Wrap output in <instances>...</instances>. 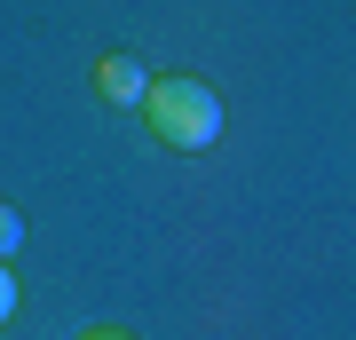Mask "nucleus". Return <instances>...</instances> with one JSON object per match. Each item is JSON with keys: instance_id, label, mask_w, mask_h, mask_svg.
<instances>
[{"instance_id": "1", "label": "nucleus", "mask_w": 356, "mask_h": 340, "mask_svg": "<svg viewBox=\"0 0 356 340\" xmlns=\"http://www.w3.org/2000/svg\"><path fill=\"white\" fill-rule=\"evenodd\" d=\"M143 119H151V135L166 151H214L222 95L206 88L198 72H166V79H151V95H143Z\"/></svg>"}, {"instance_id": "2", "label": "nucleus", "mask_w": 356, "mask_h": 340, "mask_svg": "<svg viewBox=\"0 0 356 340\" xmlns=\"http://www.w3.org/2000/svg\"><path fill=\"white\" fill-rule=\"evenodd\" d=\"M95 95L119 103V111H143V95H151V72H143L135 56H103L95 63Z\"/></svg>"}, {"instance_id": "3", "label": "nucleus", "mask_w": 356, "mask_h": 340, "mask_svg": "<svg viewBox=\"0 0 356 340\" xmlns=\"http://www.w3.org/2000/svg\"><path fill=\"white\" fill-rule=\"evenodd\" d=\"M16 245H24V214H16V206L8 198H0V261H8V253Z\"/></svg>"}, {"instance_id": "4", "label": "nucleus", "mask_w": 356, "mask_h": 340, "mask_svg": "<svg viewBox=\"0 0 356 340\" xmlns=\"http://www.w3.org/2000/svg\"><path fill=\"white\" fill-rule=\"evenodd\" d=\"M16 316V277H8V261H0V325Z\"/></svg>"}, {"instance_id": "5", "label": "nucleus", "mask_w": 356, "mask_h": 340, "mask_svg": "<svg viewBox=\"0 0 356 340\" xmlns=\"http://www.w3.org/2000/svg\"><path fill=\"white\" fill-rule=\"evenodd\" d=\"M79 340H127V332H79Z\"/></svg>"}]
</instances>
